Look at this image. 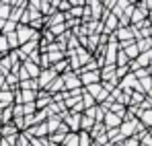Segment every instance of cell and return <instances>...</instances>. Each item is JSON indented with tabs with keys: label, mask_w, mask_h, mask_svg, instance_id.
Listing matches in <instances>:
<instances>
[{
	"label": "cell",
	"mask_w": 152,
	"mask_h": 146,
	"mask_svg": "<svg viewBox=\"0 0 152 146\" xmlns=\"http://www.w3.org/2000/svg\"><path fill=\"white\" fill-rule=\"evenodd\" d=\"M142 115V122L146 123V125H152V109L150 111H144V113H140Z\"/></svg>",
	"instance_id": "cell-1"
}]
</instances>
